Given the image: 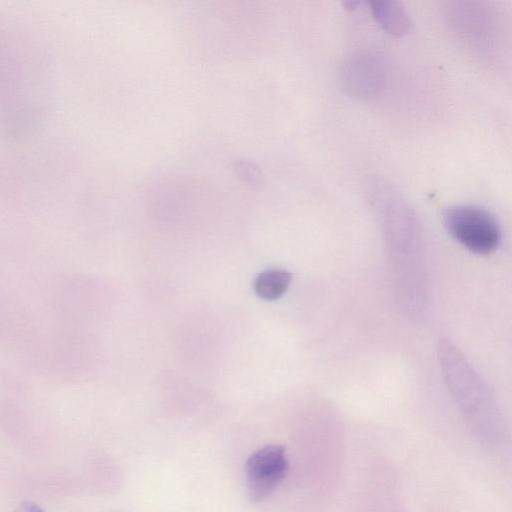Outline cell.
Segmentation results:
<instances>
[{"label":"cell","instance_id":"obj_1","mask_svg":"<svg viewBox=\"0 0 512 512\" xmlns=\"http://www.w3.org/2000/svg\"><path fill=\"white\" fill-rule=\"evenodd\" d=\"M364 193L385 238L399 305L411 318L427 299L426 260L419 218L402 193L381 177H370Z\"/></svg>","mask_w":512,"mask_h":512},{"label":"cell","instance_id":"obj_2","mask_svg":"<svg viewBox=\"0 0 512 512\" xmlns=\"http://www.w3.org/2000/svg\"><path fill=\"white\" fill-rule=\"evenodd\" d=\"M437 357L444 382L472 426L496 429L499 411L486 382L461 350L448 338L438 342Z\"/></svg>","mask_w":512,"mask_h":512},{"label":"cell","instance_id":"obj_3","mask_svg":"<svg viewBox=\"0 0 512 512\" xmlns=\"http://www.w3.org/2000/svg\"><path fill=\"white\" fill-rule=\"evenodd\" d=\"M449 235L477 255L493 253L501 242V227L488 210L471 204L449 206L443 213Z\"/></svg>","mask_w":512,"mask_h":512},{"label":"cell","instance_id":"obj_4","mask_svg":"<svg viewBox=\"0 0 512 512\" xmlns=\"http://www.w3.org/2000/svg\"><path fill=\"white\" fill-rule=\"evenodd\" d=\"M340 81L346 92L359 99L379 96L388 82V66L378 51L358 48L343 59Z\"/></svg>","mask_w":512,"mask_h":512},{"label":"cell","instance_id":"obj_5","mask_svg":"<svg viewBox=\"0 0 512 512\" xmlns=\"http://www.w3.org/2000/svg\"><path fill=\"white\" fill-rule=\"evenodd\" d=\"M448 25L466 45L480 52L495 47L497 22L494 11L480 2H450L446 7Z\"/></svg>","mask_w":512,"mask_h":512},{"label":"cell","instance_id":"obj_6","mask_svg":"<svg viewBox=\"0 0 512 512\" xmlns=\"http://www.w3.org/2000/svg\"><path fill=\"white\" fill-rule=\"evenodd\" d=\"M288 472L285 448L267 445L255 451L246 462V479L251 500L258 502L269 496Z\"/></svg>","mask_w":512,"mask_h":512},{"label":"cell","instance_id":"obj_7","mask_svg":"<svg viewBox=\"0 0 512 512\" xmlns=\"http://www.w3.org/2000/svg\"><path fill=\"white\" fill-rule=\"evenodd\" d=\"M368 4L376 21L391 35L402 36L410 31L412 20L401 2L374 0Z\"/></svg>","mask_w":512,"mask_h":512},{"label":"cell","instance_id":"obj_8","mask_svg":"<svg viewBox=\"0 0 512 512\" xmlns=\"http://www.w3.org/2000/svg\"><path fill=\"white\" fill-rule=\"evenodd\" d=\"M291 274L280 268H271L259 273L254 281L256 294L264 300H276L288 289Z\"/></svg>","mask_w":512,"mask_h":512},{"label":"cell","instance_id":"obj_9","mask_svg":"<svg viewBox=\"0 0 512 512\" xmlns=\"http://www.w3.org/2000/svg\"><path fill=\"white\" fill-rule=\"evenodd\" d=\"M14 512H44V510L35 502L25 500L17 506Z\"/></svg>","mask_w":512,"mask_h":512}]
</instances>
